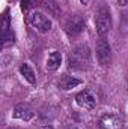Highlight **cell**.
<instances>
[{
	"instance_id": "1",
	"label": "cell",
	"mask_w": 128,
	"mask_h": 129,
	"mask_svg": "<svg viewBox=\"0 0 128 129\" xmlns=\"http://www.w3.org/2000/svg\"><path fill=\"white\" fill-rule=\"evenodd\" d=\"M91 63V50L86 45L75 47L68 57V64L71 69H84Z\"/></svg>"
},
{
	"instance_id": "2",
	"label": "cell",
	"mask_w": 128,
	"mask_h": 129,
	"mask_svg": "<svg viewBox=\"0 0 128 129\" xmlns=\"http://www.w3.org/2000/svg\"><path fill=\"white\" fill-rule=\"evenodd\" d=\"M95 24H96V33L101 38H104L112 27V15H110V9L107 6H101L96 11Z\"/></svg>"
},
{
	"instance_id": "3",
	"label": "cell",
	"mask_w": 128,
	"mask_h": 129,
	"mask_svg": "<svg viewBox=\"0 0 128 129\" xmlns=\"http://www.w3.org/2000/svg\"><path fill=\"white\" fill-rule=\"evenodd\" d=\"M124 128V119L121 114L110 113L104 114L99 119V129H122Z\"/></svg>"
},
{
	"instance_id": "4",
	"label": "cell",
	"mask_w": 128,
	"mask_h": 129,
	"mask_svg": "<svg viewBox=\"0 0 128 129\" xmlns=\"http://www.w3.org/2000/svg\"><path fill=\"white\" fill-rule=\"evenodd\" d=\"M14 42H15V35L11 29V21H9L8 12H5L3 18H2V45H3V48H8Z\"/></svg>"
},
{
	"instance_id": "5",
	"label": "cell",
	"mask_w": 128,
	"mask_h": 129,
	"mask_svg": "<svg viewBox=\"0 0 128 129\" xmlns=\"http://www.w3.org/2000/svg\"><path fill=\"white\" fill-rule=\"evenodd\" d=\"M110 56H112V48L109 45V42L101 38L96 44V59L101 66H107L110 63Z\"/></svg>"
},
{
	"instance_id": "6",
	"label": "cell",
	"mask_w": 128,
	"mask_h": 129,
	"mask_svg": "<svg viewBox=\"0 0 128 129\" xmlns=\"http://www.w3.org/2000/svg\"><path fill=\"white\" fill-rule=\"evenodd\" d=\"M84 29V21L81 17L78 15H72V17H68L66 21H65V30L69 36H75L78 33H81V30Z\"/></svg>"
},
{
	"instance_id": "7",
	"label": "cell",
	"mask_w": 128,
	"mask_h": 129,
	"mask_svg": "<svg viewBox=\"0 0 128 129\" xmlns=\"http://www.w3.org/2000/svg\"><path fill=\"white\" fill-rule=\"evenodd\" d=\"M30 23H32L33 27L41 33H47L51 29V21L41 12H33L30 15Z\"/></svg>"
},
{
	"instance_id": "8",
	"label": "cell",
	"mask_w": 128,
	"mask_h": 129,
	"mask_svg": "<svg viewBox=\"0 0 128 129\" xmlns=\"http://www.w3.org/2000/svg\"><path fill=\"white\" fill-rule=\"evenodd\" d=\"M75 102L78 104V107H81L84 110H94L96 107V98L91 90H83V92L77 93Z\"/></svg>"
},
{
	"instance_id": "9",
	"label": "cell",
	"mask_w": 128,
	"mask_h": 129,
	"mask_svg": "<svg viewBox=\"0 0 128 129\" xmlns=\"http://www.w3.org/2000/svg\"><path fill=\"white\" fill-rule=\"evenodd\" d=\"M14 117L20 119V120H24V122H29L30 119L35 117V111L29 104H18L14 108Z\"/></svg>"
},
{
	"instance_id": "10",
	"label": "cell",
	"mask_w": 128,
	"mask_h": 129,
	"mask_svg": "<svg viewBox=\"0 0 128 129\" xmlns=\"http://www.w3.org/2000/svg\"><path fill=\"white\" fill-rule=\"evenodd\" d=\"M60 63H62V54L59 51H53L47 59L45 68H47V71H56L60 66Z\"/></svg>"
},
{
	"instance_id": "11",
	"label": "cell",
	"mask_w": 128,
	"mask_h": 129,
	"mask_svg": "<svg viewBox=\"0 0 128 129\" xmlns=\"http://www.w3.org/2000/svg\"><path fill=\"white\" fill-rule=\"evenodd\" d=\"M78 84H81V81L77 80V78H74V77H69V75H63V77L60 78V81H59V87H60L62 90H65V92L74 89V87L78 86Z\"/></svg>"
},
{
	"instance_id": "12",
	"label": "cell",
	"mask_w": 128,
	"mask_h": 129,
	"mask_svg": "<svg viewBox=\"0 0 128 129\" xmlns=\"http://www.w3.org/2000/svg\"><path fill=\"white\" fill-rule=\"evenodd\" d=\"M20 72H21V75H23L30 84H35V83H36V75H35L33 69L30 68V64L23 63L21 66H20Z\"/></svg>"
},
{
	"instance_id": "13",
	"label": "cell",
	"mask_w": 128,
	"mask_h": 129,
	"mask_svg": "<svg viewBox=\"0 0 128 129\" xmlns=\"http://www.w3.org/2000/svg\"><path fill=\"white\" fill-rule=\"evenodd\" d=\"M42 0H21V9L23 11H30L33 8L39 6Z\"/></svg>"
},
{
	"instance_id": "14",
	"label": "cell",
	"mask_w": 128,
	"mask_h": 129,
	"mask_svg": "<svg viewBox=\"0 0 128 129\" xmlns=\"http://www.w3.org/2000/svg\"><path fill=\"white\" fill-rule=\"evenodd\" d=\"M118 3H119V6H127L128 0H118Z\"/></svg>"
},
{
	"instance_id": "15",
	"label": "cell",
	"mask_w": 128,
	"mask_h": 129,
	"mask_svg": "<svg viewBox=\"0 0 128 129\" xmlns=\"http://www.w3.org/2000/svg\"><path fill=\"white\" fill-rule=\"evenodd\" d=\"M39 129H53V126H50V125H45V126H41Z\"/></svg>"
},
{
	"instance_id": "16",
	"label": "cell",
	"mask_w": 128,
	"mask_h": 129,
	"mask_svg": "<svg viewBox=\"0 0 128 129\" xmlns=\"http://www.w3.org/2000/svg\"><path fill=\"white\" fill-rule=\"evenodd\" d=\"M65 129H78V128H77V126H66Z\"/></svg>"
},
{
	"instance_id": "17",
	"label": "cell",
	"mask_w": 128,
	"mask_h": 129,
	"mask_svg": "<svg viewBox=\"0 0 128 129\" xmlns=\"http://www.w3.org/2000/svg\"><path fill=\"white\" fill-rule=\"evenodd\" d=\"M80 2H81L83 5H88V3H89V0H80Z\"/></svg>"
},
{
	"instance_id": "18",
	"label": "cell",
	"mask_w": 128,
	"mask_h": 129,
	"mask_svg": "<svg viewBox=\"0 0 128 129\" xmlns=\"http://www.w3.org/2000/svg\"><path fill=\"white\" fill-rule=\"evenodd\" d=\"M11 129H14V128H11Z\"/></svg>"
}]
</instances>
